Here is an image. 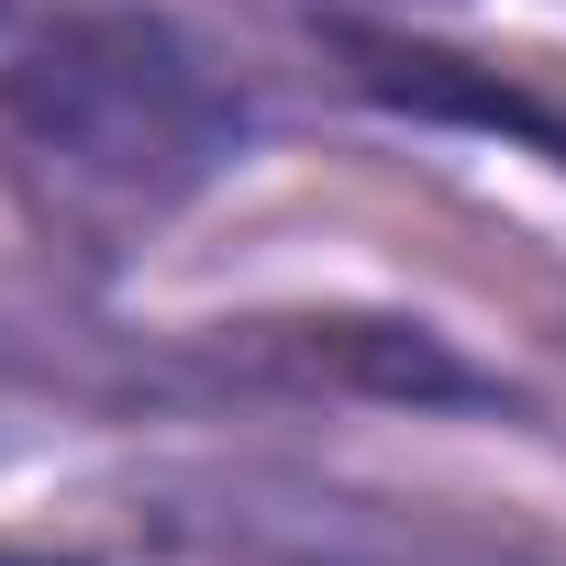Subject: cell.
Listing matches in <instances>:
<instances>
[{
    "instance_id": "1",
    "label": "cell",
    "mask_w": 566,
    "mask_h": 566,
    "mask_svg": "<svg viewBox=\"0 0 566 566\" xmlns=\"http://www.w3.org/2000/svg\"><path fill=\"white\" fill-rule=\"evenodd\" d=\"M0 123L34 167L145 222L233 178L255 145V112L222 56L145 0H45L0 45Z\"/></svg>"
},
{
    "instance_id": "2",
    "label": "cell",
    "mask_w": 566,
    "mask_h": 566,
    "mask_svg": "<svg viewBox=\"0 0 566 566\" xmlns=\"http://www.w3.org/2000/svg\"><path fill=\"white\" fill-rule=\"evenodd\" d=\"M189 378L200 411H301V400H345V411H511V389L455 356L433 323L411 312H356V301H301V312H233V323H189Z\"/></svg>"
},
{
    "instance_id": "3",
    "label": "cell",
    "mask_w": 566,
    "mask_h": 566,
    "mask_svg": "<svg viewBox=\"0 0 566 566\" xmlns=\"http://www.w3.org/2000/svg\"><path fill=\"white\" fill-rule=\"evenodd\" d=\"M145 411H200L189 345H78V334H34L0 323V444H45V433H112Z\"/></svg>"
},
{
    "instance_id": "4",
    "label": "cell",
    "mask_w": 566,
    "mask_h": 566,
    "mask_svg": "<svg viewBox=\"0 0 566 566\" xmlns=\"http://www.w3.org/2000/svg\"><path fill=\"white\" fill-rule=\"evenodd\" d=\"M356 12H411V0H323V23H356Z\"/></svg>"
},
{
    "instance_id": "5",
    "label": "cell",
    "mask_w": 566,
    "mask_h": 566,
    "mask_svg": "<svg viewBox=\"0 0 566 566\" xmlns=\"http://www.w3.org/2000/svg\"><path fill=\"white\" fill-rule=\"evenodd\" d=\"M0 566H90V555H12V544H0Z\"/></svg>"
}]
</instances>
